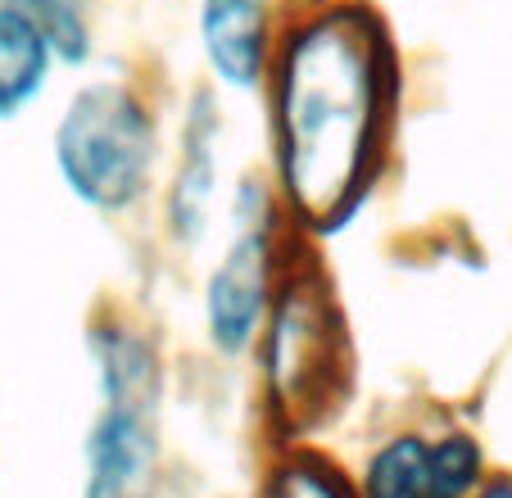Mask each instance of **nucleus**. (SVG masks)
Here are the masks:
<instances>
[{
    "label": "nucleus",
    "instance_id": "f03ea898",
    "mask_svg": "<svg viewBox=\"0 0 512 498\" xmlns=\"http://www.w3.org/2000/svg\"><path fill=\"white\" fill-rule=\"evenodd\" d=\"M173 109L141 68L100 59L78 73L50 123V163L68 200L100 222L155 213Z\"/></svg>",
    "mask_w": 512,
    "mask_h": 498
},
{
    "label": "nucleus",
    "instance_id": "9d476101",
    "mask_svg": "<svg viewBox=\"0 0 512 498\" xmlns=\"http://www.w3.org/2000/svg\"><path fill=\"white\" fill-rule=\"evenodd\" d=\"M259 498H363L345 467L309 440H281L263 471Z\"/></svg>",
    "mask_w": 512,
    "mask_h": 498
},
{
    "label": "nucleus",
    "instance_id": "0eeeda50",
    "mask_svg": "<svg viewBox=\"0 0 512 498\" xmlns=\"http://www.w3.org/2000/svg\"><path fill=\"white\" fill-rule=\"evenodd\" d=\"M286 19L272 0H191L200 77L227 100H259Z\"/></svg>",
    "mask_w": 512,
    "mask_h": 498
},
{
    "label": "nucleus",
    "instance_id": "f8f14e48",
    "mask_svg": "<svg viewBox=\"0 0 512 498\" xmlns=\"http://www.w3.org/2000/svg\"><path fill=\"white\" fill-rule=\"evenodd\" d=\"M281 14H300V10H309V5H318V0H272Z\"/></svg>",
    "mask_w": 512,
    "mask_h": 498
},
{
    "label": "nucleus",
    "instance_id": "39448f33",
    "mask_svg": "<svg viewBox=\"0 0 512 498\" xmlns=\"http://www.w3.org/2000/svg\"><path fill=\"white\" fill-rule=\"evenodd\" d=\"M254 394L281 440H309L345 403L354 381V340L318 249H304L268 313L250 363Z\"/></svg>",
    "mask_w": 512,
    "mask_h": 498
},
{
    "label": "nucleus",
    "instance_id": "1a4fd4ad",
    "mask_svg": "<svg viewBox=\"0 0 512 498\" xmlns=\"http://www.w3.org/2000/svg\"><path fill=\"white\" fill-rule=\"evenodd\" d=\"M431 440L426 426H395L377 435L349 476L363 498H422L431 480Z\"/></svg>",
    "mask_w": 512,
    "mask_h": 498
},
{
    "label": "nucleus",
    "instance_id": "7ed1b4c3",
    "mask_svg": "<svg viewBox=\"0 0 512 498\" xmlns=\"http://www.w3.org/2000/svg\"><path fill=\"white\" fill-rule=\"evenodd\" d=\"M82 349L91 363V422L82 440V498H159L164 480L168 345L141 304H91Z\"/></svg>",
    "mask_w": 512,
    "mask_h": 498
},
{
    "label": "nucleus",
    "instance_id": "f257e3e1",
    "mask_svg": "<svg viewBox=\"0 0 512 498\" xmlns=\"http://www.w3.org/2000/svg\"><path fill=\"white\" fill-rule=\"evenodd\" d=\"M404 123V50L372 0L290 14L259 91V163L313 249L377 204Z\"/></svg>",
    "mask_w": 512,
    "mask_h": 498
},
{
    "label": "nucleus",
    "instance_id": "20e7f679",
    "mask_svg": "<svg viewBox=\"0 0 512 498\" xmlns=\"http://www.w3.org/2000/svg\"><path fill=\"white\" fill-rule=\"evenodd\" d=\"M309 240L290 227L263 163H241L223 227L195 263V331L213 363L245 367Z\"/></svg>",
    "mask_w": 512,
    "mask_h": 498
},
{
    "label": "nucleus",
    "instance_id": "6e6552de",
    "mask_svg": "<svg viewBox=\"0 0 512 498\" xmlns=\"http://www.w3.org/2000/svg\"><path fill=\"white\" fill-rule=\"evenodd\" d=\"M64 73L46 32L10 0H0V123H19L55 91Z\"/></svg>",
    "mask_w": 512,
    "mask_h": 498
},
{
    "label": "nucleus",
    "instance_id": "9b49d317",
    "mask_svg": "<svg viewBox=\"0 0 512 498\" xmlns=\"http://www.w3.org/2000/svg\"><path fill=\"white\" fill-rule=\"evenodd\" d=\"M490 476L485 440L467 422H449L431 440V480L422 498H472Z\"/></svg>",
    "mask_w": 512,
    "mask_h": 498
},
{
    "label": "nucleus",
    "instance_id": "423d86ee",
    "mask_svg": "<svg viewBox=\"0 0 512 498\" xmlns=\"http://www.w3.org/2000/svg\"><path fill=\"white\" fill-rule=\"evenodd\" d=\"M232 100L213 91L204 77L177 96L173 141H168L164 182L155 200V231L177 263H200L213 245L227 213V195L241 168L227 163L232 154Z\"/></svg>",
    "mask_w": 512,
    "mask_h": 498
}]
</instances>
